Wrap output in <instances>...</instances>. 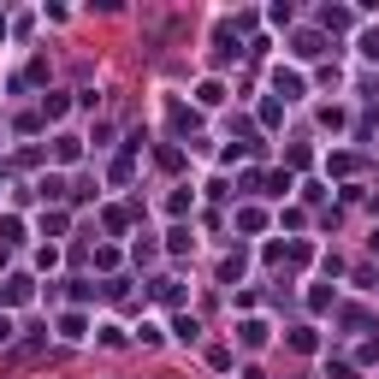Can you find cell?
<instances>
[{
    "label": "cell",
    "mask_w": 379,
    "mask_h": 379,
    "mask_svg": "<svg viewBox=\"0 0 379 379\" xmlns=\"http://www.w3.org/2000/svg\"><path fill=\"white\" fill-rule=\"evenodd\" d=\"M273 83H278V95H285V101H296V95H303V77H296V72H285V65L273 72Z\"/></svg>",
    "instance_id": "cell-1"
},
{
    "label": "cell",
    "mask_w": 379,
    "mask_h": 379,
    "mask_svg": "<svg viewBox=\"0 0 379 379\" xmlns=\"http://www.w3.org/2000/svg\"><path fill=\"white\" fill-rule=\"evenodd\" d=\"M0 296H6V303H30V278H6V291H0Z\"/></svg>",
    "instance_id": "cell-4"
},
{
    "label": "cell",
    "mask_w": 379,
    "mask_h": 379,
    "mask_svg": "<svg viewBox=\"0 0 379 379\" xmlns=\"http://www.w3.org/2000/svg\"><path fill=\"white\" fill-rule=\"evenodd\" d=\"M196 95H202V107H219V101H225V89H219V83H202Z\"/></svg>",
    "instance_id": "cell-9"
},
{
    "label": "cell",
    "mask_w": 379,
    "mask_h": 379,
    "mask_svg": "<svg viewBox=\"0 0 379 379\" xmlns=\"http://www.w3.org/2000/svg\"><path fill=\"white\" fill-rule=\"evenodd\" d=\"M172 332H178V338H184V344H196V338H202V326H196V320H190V314H184V320H178V326H172Z\"/></svg>",
    "instance_id": "cell-8"
},
{
    "label": "cell",
    "mask_w": 379,
    "mask_h": 379,
    "mask_svg": "<svg viewBox=\"0 0 379 379\" xmlns=\"http://www.w3.org/2000/svg\"><path fill=\"white\" fill-rule=\"evenodd\" d=\"M320 48H326V42H320V36H314V30H303V36H296V54H303V59H314V54H320Z\"/></svg>",
    "instance_id": "cell-3"
},
{
    "label": "cell",
    "mask_w": 379,
    "mask_h": 379,
    "mask_svg": "<svg viewBox=\"0 0 379 379\" xmlns=\"http://www.w3.org/2000/svg\"><path fill=\"white\" fill-rule=\"evenodd\" d=\"M59 338H72V344H77V338H83V314H65V320H59Z\"/></svg>",
    "instance_id": "cell-7"
},
{
    "label": "cell",
    "mask_w": 379,
    "mask_h": 379,
    "mask_svg": "<svg viewBox=\"0 0 379 379\" xmlns=\"http://www.w3.org/2000/svg\"><path fill=\"white\" fill-rule=\"evenodd\" d=\"M0 243H24V219H12V214L0 219Z\"/></svg>",
    "instance_id": "cell-2"
},
{
    "label": "cell",
    "mask_w": 379,
    "mask_h": 379,
    "mask_svg": "<svg viewBox=\"0 0 379 379\" xmlns=\"http://www.w3.org/2000/svg\"><path fill=\"white\" fill-rule=\"evenodd\" d=\"M362 54H367V59H379V30H367V36H362Z\"/></svg>",
    "instance_id": "cell-10"
},
{
    "label": "cell",
    "mask_w": 379,
    "mask_h": 379,
    "mask_svg": "<svg viewBox=\"0 0 379 379\" xmlns=\"http://www.w3.org/2000/svg\"><path fill=\"white\" fill-rule=\"evenodd\" d=\"M237 332H243V344H249V350H255V344H267V326H261V320H243Z\"/></svg>",
    "instance_id": "cell-5"
},
{
    "label": "cell",
    "mask_w": 379,
    "mask_h": 379,
    "mask_svg": "<svg viewBox=\"0 0 379 379\" xmlns=\"http://www.w3.org/2000/svg\"><path fill=\"white\" fill-rule=\"evenodd\" d=\"M6 338H12V320H6V314H0V344H6Z\"/></svg>",
    "instance_id": "cell-11"
},
{
    "label": "cell",
    "mask_w": 379,
    "mask_h": 379,
    "mask_svg": "<svg viewBox=\"0 0 379 379\" xmlns=\"http://www.w3.org/2000/svg\"><path fill=\"white\" fill-rule=\"evenodd\" d=\"M237 225H243V232H261L267 214H261V207H243V214H237Z\"/></svg>",
    "instance_id": "cell-6"
}]
</instances>
